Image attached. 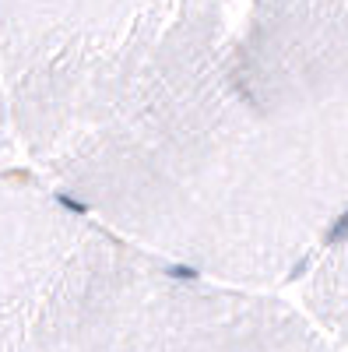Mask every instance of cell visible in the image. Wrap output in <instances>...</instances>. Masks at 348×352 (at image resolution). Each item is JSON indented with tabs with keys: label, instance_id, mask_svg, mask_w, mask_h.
<instances>
[{
	"label": "cell",
	"instance_id": "obj_1",
	"mask_svg": "<svg viewBox=\"0 0 348 352\" xmlns=\"http://www.w3.org/2000/svg\"><path fill=\"white\" fill-rule=\"evenodd\" d=\"M0 96L39 180L208 278L348 226V0H0Z\"/></svg>",
	"mask_w": 348,
	"mask_h": 352
},
{
	"label": "cell",
	"instance_id": "obj_2",
	"mask_svg": "<svg viewBox=\"0 0 348 352\" xmlns=\"http://www.w3.org/2000/svg\"><path fill=\"white\" fill-rule=\"evenodd\" d=\"M0 352H345L306 310L141 247L0 166Z\"/></svg>",
	"mask_w": 348,
	"mask_h": 352
},
{
	"label": "cell",
	"instance_id": "obj_3",
	"mask_svg": "<svg viewBox=\"0 0 348 352\" xmlns=\"http://www.w3.org/2000/svg\"><path fill=\"white\" fill-rule=\"evenodd\" d=\"M306 314L348 352V226L306 272Z\"/></svg>",
	"mask_w": 348,
	"mask_h": 352
},
{
	"label": "cell",
	"instance_id": "obj_4",
	"mask_svg": "<svg viewBox=\"0 0 348 352\" xmlns=\"http://www.w3.org/2000/svg\"><path fill=\"white\" fill-rule=\"evenodd\" d=\"M0 127H4V96H0Z\"/></svg>",
	"mask_w": 348,
	"mask_h": 352
}]
</instances>
